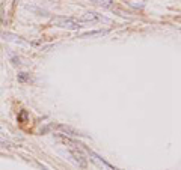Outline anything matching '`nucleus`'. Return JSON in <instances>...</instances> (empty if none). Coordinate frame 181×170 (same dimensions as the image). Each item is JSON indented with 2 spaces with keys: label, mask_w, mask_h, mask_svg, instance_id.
I'll list each match as a JSON object with an SVG mask.
<instances>
[{
  "label": "nucleus",
  "mask_w": 181,
  "mask_h": 170,
  "mask_svg": "<svg viewBox=\"0 0 181 170\" xmlns=\"http://www.w3.org/2000/svg\"><path fill=\"white\" fill-rule=\"evenodd\" d=\"M73 155H74V157H77V161H79V160L82 161V166H83V167L86 166V161L83 160V155H82V153H77V152H74V151H73Z\"/></svg>",
  "instance_id": "obj_3"
},
{
  "label": "nucleus",
  "mask_w": 181,
  "mask_h": 170,
  "mask_svg": "<svg viewBox=\"0 0 181 170\" xmlns=\"http://www.w3.org/2000/svg\"><path fill=\"white\" fill-rule=\"evenodd\" d=\"M53 23L57 24L59 27H77V20H71V18H59V20H53Z\"/></svg>",
  "instance_id": "obj_1"
},
{
  "label": "nucleus",
  "mask_w": 181,
  "mask_h": 170,
  "mask_svg": "<svg viewBox=\"0 0 181 170\" xmlns=\"http://www.w3.org/2000/svg\"><path fill=\"white\" fill-rule=\"evenodd\" d=\"M98 20H101V17H100L98 14H95V12H88V14H85L79 21L85 23V21H98Z\"/></svg>",
  "instance_id": "obj_2"
},
{
  "label": "nucleus",
  "mask_w": 181,
  "mask_h": 170,
  "mask_svg": "<svg viewBox=\"0 0 181 170\" xmlns=\"http://www.w3.org/2000/svg\"><path fill=\"white\" fill-rule=\"evenodd\" d=\"M95 2H97V3H104V5H109V3L112 2V0H95Z\"/></svg>",
  "instance_id": "obj_4"
}]
</instances>
